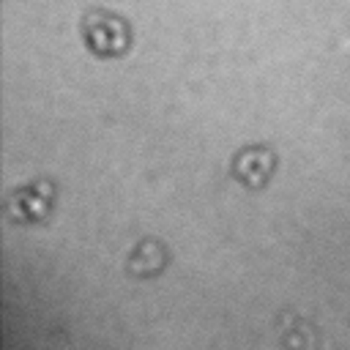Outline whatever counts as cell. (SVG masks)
Returning <instances> with one entry per match:
<instances>
[{"label":"cell","instance_id":"6da1fadb","mask_svg":"<svg viewBox=\"0 0 350 350\" xmlns=\"http://www.w3.org/2000/svg\"><path fill=\"white\" fill-rule=\"evenodd\" d=\"M79 30L85 46L98 57H118L131 46V25L109 8H88Z\"/></svg>","mask_w":350,"mask_h":350},{"label":"cell","instance_id":"7a4b0ae2","mask_svg":"<svg viewBox=\"0 0 350 350\" xmlns=\"http://www.w3.org/2000/svg\"><path fill=\"white\" fill-rule=\"evenodd\" d=\"M55 197H57V189H55V180L52 178H33L16 189L8 191L5 197V216L11 221H22V224H36V221H44L52 208H55Z\"/></svg>","mask_w":350,"mask_h":350},{"label":"cell","instance_id":"3957f363","mask_svg":"<svg viewBox=\"0 0 350 350\" xmlns=\"http://www.w3.org/2000/svg\"><path fill=\"white\" fill-rule=\"evenodd\" d=\"M276 150L268 142H252L235 150L232 161H230V172L238 183L249 186V189H262L273 170H276Z\"/></svg>","mask_w":350,"mask_h":350},{"label":"cell","instance_id":"277c9868","mask_svg":"<svg viewBox=\"0 0 350 350\" xmlns=\"http://www.w3.org/2000/svg\"><path fill=\"white\" fill-rule=\"evenodd\" d=\"M170 262V249L161 238H139L129 257H126V273L137 276V279H150L159 276Z\"/></svg>","mask_w":350,"mask_h":350}]
</instances>
